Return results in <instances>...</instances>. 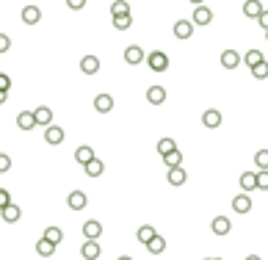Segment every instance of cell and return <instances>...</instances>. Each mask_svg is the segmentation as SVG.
I'll return each instance as SVG.
<instances>
[{"mask_svg": "<svg viewBox=\"0 0 268 260\" xmlns=\"http://www.w3.org/2000/svg\"><path fill=\"white\" fill-rule=\"evenodd\" d=\"M80 70L86 75H97L100 72V58L97 56H83L80 58Z\"/></svg>", "mask_w": 268, "mask_h": 260, "instance_id": "15", "label": "cell"}, {"mask_svg": "<svg viewBox=\"0 0 268 260\" xmlns=\"http://www.w3.org/2000/svg\"><path fill=\"white\" fill-rule=\"evenodd\" d=\"M191 23H194V25H210L213 23V11L208 9V6H196Z\"/></svg>", "mask_w": 268, "mask_h": 260, "instance_id": "3", "label": "cell"}, {"mask_svg": "<svg viewBox=\"0 0 268 260\" xmlns=\"http://www.w3.org/2000/svg\"><path fill=\"white\" fill-rule=\"evenodd\" d=\"M33 114H36V122H39L42 127H50V125H53V111H50L47 105H39Z\"/></svg>", "mask_w": 268, "mask_h": 260, "instance_id": "22", "label": "cell"}, {"mask_svg": "<svg viewBox=\"0 0 268 260\" xmlns=\"http://www.w3.org/2000/svg\"><path fill=\"white\" fill-rule=\"evenodd\" d=\"M232 210H235V213H249L252 210V197L249 194H238V197H232Z\"/></svg>", "mask_w": 268, "mask_h": 260, "instance_id": "5", "label": "cell"}, {"mask_svg": "<svg viewBox=\"0 0 268 260\" xmlns=\"http://www.w3.org/2000/svg\"><path fill=\"white\" fill-rule=\"evenodd\" d=\"M94 108H97L100 114H108L114 108V97L111 94H97V97H94Z\"/></svg>", "mask_w": 268, "mask_h": 260, "instance_id": "19", "label": "cell"}, {"mask_svg": "<svg viewBox=\"0 0 268 260\" xmlns=\"http://www.w3.org/2000/svg\"><path fill=\"white\" fill-rule=\"evenodd\" d=\"M80 255H83L86 260H97L102 255V249H100L97 241H83V246H80Z\"/></svg>", "mask_w": 268, "mask_h": 260, "instance_id": "12", "label": "cell"}, {"mask_svg": "<svg viewBox=\"0 0 268 260\" xmlns=\"http://www.w3.org/2000/svg\"><path fill=\"white\" fill-rule=\"evenodd\" d=\"M116 260H133V257H127V255H122V257H116Z\"/></svg>", "mask_w": 268, "mask_h": 260, "instance_id": "45", "label": "cell"}, {"mask_svg": "<svg viewBox=\"0 0 268 260\" xmlns=\"http://www.w3.org/2000/svg\"><path fill=\"white\" fill-rule=\"evenodd\" d=\"M39 19H42V11H39L36 6H25L23 9V23L25 25H36Z\"/></svg>", "mask_w": 268, "mask_h": 260, "instance_id": "18", "label": "cell"}, {"mask_svg": "<svg viewBox=\"0 0 268 260\" xmlns=\"http://www.w3.org/2000/svg\"><path fill=\"white\" fill-rule=\"evenodd\" d=\"M75 161H78V163H83V166H88V163H92L94 161V149L92 147H78V149H75Z\"/></svg>", "mask_w": 268, "mask_h": 260, "instance_id": "21", "label": "cell"}, {"mask_svg": "<svg viewBox=\"0 0 268 260\" xmlns=\"http://www.w3.org/2000/svg\"><path fill=\"white\" fill-rule=\"evenodd\" d=\"M188 180V172L180 166V169H169V186H183Z\"/></svg>", "mask_w": 268, "mask_h": 260, "instance_id": "23", "label": "cell"}, {"mask_svg": "<svg viewBox=\"0 0 268 260\" xmlns=\"http://www.w3.org/2000/svg\"><path fill=\"white\" fill-rule=\"evenodd\" d=\"M191 3H194V6H205V0H191Z\"/></svg>", "mask_w": 268, "mask_h": 260, "instance_id": "44", "label": "cell"}, {"mask_svg": "<svg viewBox=\"0 0 268 260\" xmlns=\"http://www.w3.org/2000/svg\"><path fill=\"white\" fill-rule=\"evenodd\" d=\"M210 227H213V232H216V235H230L232 222H230L227 216H216V219H213V224H210Z\"/></svg>", "mask_w": 268, "mask_h": 260, "instance_id": "11", "label": "cell"}, {"mask_svg": "<svg viewBox=\"0 0 268 260\" xmlns=\"http://www.w3.org/2000/svg\"><path fill=\"white\" fill-rule=\"evenodd\" d=\"M125 61H127L130 67H139L141 61H147V53H144L139 45H130L127 50H125Z\"/></svg>", "mask_w": 268, "mask_h": 260, "instance_id": "2", "label": "cell"}, {"mask_svg": "<svg viewBox=\"0 0 268 260\" xmlns=\"http://www.w3.org/2000/svg\"><path fill=\"white\" fill-rule=\"evenodd\" d=\"M265 42H268V31H265Z\"/></svg>", "mask_w": 268, "mask_h": 260, "instance_id": "46", "label": "cell"}, {"mask_svg": "<svg viewBox=\"0 0 268 260\" xmlns=\"http://www.w3.org/2000/svg\"><path fill=\"white\" fill-rule=\"evenodd\" d=\"M254 166H257V172L260 169H268V149H257L254 153Z\"/></svg>", "mask_w": 268, "mask_h": 260, "instance_id": "34", "label": "cell"}, {"mask_svg": "<svg viewBox=\"0 0 268 260\" xmlns=\"http://www.w3.org/2000/svg\"><path fill=\"white\" fill-rule=\"evenodd\" d=\"M252 75H254L257 80L268 78V61H263V64H257V67H254V70H252Z\"/></svg>", "mask_w": 268, "mask_h": 260, "instance_id": "35", "label": "cell"}, {"mask_svg": "<svg viewBox=\"0 0 268 260\" xmlns=\"http://www.w3.org/2000/svg\"><path fill=\"white\" fill-rule=\"evenodd\" d=\"M9 205H11V194H9V191H0V208H9Z\"/></svg>", "mask_w": 268, "mask_h": 260, "instance_id": "38", "label": "cell"}, {"mask_svg": "<svg viewBox=\"0 0 268 260\" xmlns=\"http://www.w3.org/2000/svg\"><path fill=\"white\" fill-rule=\"evenodd\" d=\"M44 238H47V241H53V244L58 246L61 241H64V232H61L58 227H47V230H44Z\"/></svg>", "mask_w": 268, "mask_h": 260, "instance_id": "33", "label": "cell"}, {"mask_svg": "<svg viewBox=\"0 0 268 260\" xmlns=\"http://www.w3.org/2000/svg\"><path fill=\"white\" fill-rule=\"evenodd\" d=\"M102 172H105V166H102V161H100V158H94V161L86 166V175H88V177H100Z\"/></svg>", "mask_w": 268, "mask_h": 260, "instance_id": "32", "label": "cell"}, {"mask_svg": "<svg viewBox=\"0 0 268 260\" xmlns=\"http://www.w3.org/2000/svg\"><path fill=\"white\" fill-rule=\"evenodd\" d=\"M155 235H158V232H155V227H152V224H144V227H139V232H136V238H139L141 244H149Z\"/></svg>", "mask_w": 268, "mask_h": 260, "instance_id": "25", "label": "cell"}, {"mask_svg": "<svg viewBox=\"0 0 268 260\" xmlns=\"http://www.w3.org/2000/svg\"><path fill=\"white\" fill-rule=\"evenodd\" d=\"M147 249H149V255H161V252L166 249V238H163V235H155L152 241L147 244Z\"/></svg>", "mask_w": 268, "mask_h": 260, "instance_id": "27", "label": "cell"}, {"mask_svg": "<svg viewBox=\"0 0 268 260\" xmlns=\"http://www.w3.org/2000/svg\"><path fill=\"white\" fill-rule=\"evenodd\" d=\"M174 149H177L174 139H161V141H158V153H161V158H163V155H169V153H174Z\"/></svg>", "mask_w": 268, "mask_h": 260, "instance_id": "30", "label": "cell"}, {"mask_svg": "<svg viewBox=\"0 0 268 260\" xmlns=\"http://www.w3.org/2000/svg\"><path fill=\"white\" fill-rule=\"evenodd\" d=\"M9 47H11V39L6 36V33H3V36H0V53H6V50H9Z\"/></svg>", "mask_w": 268, "mask_h": 260, "instance_id": "41", "label": "cell"}, {"mask_svg": "<svg viewBox=\"0 0 268 260\" xmlns=\"http://www.w3.org/2000/svg\"><path fill=\"white\" fill-rule=\"evenodd\" d=\"M36 252H39L42 257H53V255H56V244H53V241H47V238L42 235V238L36 241Z\"/></svg>", "mask_w": 268, "mask_h": 260, "instance_id": "20", "label": "cell"}, {"mask_svg": "<svg viewBox=\"0 0 268 260\" xmlns=\"http://www.w3.org/2000/svg\"><path fill=\"white\" fill-rule=\"evenodd\" d=\"M257 23H260V25H263V28H265V31H268V11H263V17H260V19H257Z\"/></svg>", "mask_w": 268, "mask_h": 260, "instance_id": "42", "label": "cell"}, {"mask_svg": "<svg viewBox=\"0 0 268 260\" xmlns=\"http://www.w3.org/2000/svg\"><path fill=\"white\" fill-rule=\"evenodd\" d=\"M147 102H152V105H163V102H166V89H163V86H149L147 89Z\"/></svg>", "mask_w": 268, "mask_h": 260, "instance_id": "9", "label": "cell"}, {"mask_svg": "<svg viewBox=\"0 0 268 260\" xmlns=\"http://www.w3.org/2000/svg\"><path fill=\"white\" fill-rule=\"evenodd\" d=\"M66 6H70L72 11H80V9L86 6V0H66Z\"/></svg>", "mask_w": 268, "mask_h": 260, "instance_id": "40", "label": "cell"}, {"mask_svg": "<svg viewBox=\"0 0 268 260\" xmlns=\"http://www.w3.org/2000/svg\"><path fill=\"white\" fill-rule=\"evenodd\" d=\"M246 260H263V257H260V255H249V257H246Z\"/></svg>", "mask_w": 268, "mask_h": 260, "instance_id": "43", "label": "cell"}, {"mask_svg": "<svg viewBox=\"0 0 268 260\" xmlns=\"http://www.w3.org/2000/svg\"><path fill=\"white\" fill-rule=\"evenodd\" d=\"M9 89H11V78H9V75H0V92H9Z\"/></svg>", "mask_w": 268, "mask_h": 260, "instance_id": "37", "label": "cell"}, {"mask_svg": "<svg viewBox=\"0 0 268 260\" xmlns=\"http://www.w3.org/2000/svg\"><path fill=\"white\" fill-rule=\"evenodd\" d=\"M44 141L50 147H58L61 141H64V130H61L58 125H50V127H44Z\"/></svg>", "mask_w": 268, "mask_h": 260, "instance_id": "6", "label": "cell"}, {"mask_svg": "<svg viewBox=\"0 0 268 260\" xmlns=\"http://www.w3.org/2000/svg\"><path fill=\"white\" fill-rule=\"evenodd\" d=\"M163 163H166L169 169H180L183 166V153H180V149H174V153L163 155Z\"/></svg>", "mask_w": 268, "mask_h": 260, "instance_id": "26", "label": "cell"}, {"mask_svg": "<svg viewBox=\"0 0 268 260\" xmlns=\"http://www.w3.org/2000/svg\"><path fill=\"white\" fill-rule=\"evenodd\" d=\"M122 14H130V3L127 0H114L111 3V17H122Z\"/></svg>", "mask_w": 268, "mask_h": 260, "instance_id": "28", "label": "cell"}, {"mask_svg": "<svg viewBox=\"0 0 268 260\" xmlns=\"http://www.w3.org/2000/svg\"><path fill=\"white\" fill-rule=\"evenodd\" d=\"M83 235H86V241H97V238L102 235V224L94 222V219H92V222H86L83 224Z\"/></svg>", "mask_w": 268, "mask_h": 260, "instance_id": "14", "label": "cell"}, {"mask_svg": "<svg viewBox=\"0 0 268 260\" xmlns=\"http://www.w3.org/2000/svg\"><path fill=\"white\" fill-rule=\"evenodd\" d=\"M202 125L210 127V130H216L218 125H221V111H216V108H208V111L202 114Z\"/></svg>", "mask_w": 268, "mask_h": 260, "instance_id": "10", "label": "cell"}, {"mask_svg": "<svg viewBox=\"0 0 268 260\" xmlns=\"http://www.w3.org/2000/svg\"><path fill=\"white\" fill-rule=\"evenodd\" d=\"M216 260H218V257H216Z\"/></svg>", "mask_w": 268, "mask_h": 260, "instance_id": "48", "label": "cell"}, {"mask_svg": "<svg viewBox=\"0 0 268 260\" xmlns=\"http://www.w3.org/2000/svg\"><path fill=\"white\" fill-rule=\"evenodd\" d=\"M147 64H149V70H152V72H166L169 70V56H166V53H161V50H152L147 56Z\"/></svg>", "mask_w": 268, "mask_h": 260, "instance_id": "1", "label": "cell"}, {"mask_svg": "<svg viewBox=\"0 0 268 260\" xmlns=\"http://www.w3.org/2000/svg\"><path fill=\"white\" fill-rule=\"evenodd\" d=\"M3 222H9V224L19 222V208H17V205H9V208H3Z\"/></svg>", "mask_w": 268, "mask_h": 260, "instance_id": "31", "label": "cell"}, {"mask_svg": "<svg viewBox=\"0 0 268 260\" xmlns=\"http://www.w3.org/2000/svg\"><path fill=\"white\" fill-rule=\"evenodd\" d=\"M257 188L268 191V169H260V172H257Z\"/></svg>", "mask_w": 268, "mask_h": 260, "instance_id": "36", "label": "cell"}, {"mask_svg": "<svg viewBox=\"0 0 268 260\" xmlns=\"http://www.w3.org/2000/svg\"><path fill=\"white\" fill-rule=\"evenodd\" d=\"M111 23H114V28L116 31H127L130 25H133V14H122V17H111Z\"/></svg>", "mask_w": 268, "mask_h": 260, "instance_id": "29", "label": "cell"}, {"mask_svg": "<svg viewBox=\"0 0 268 260\" xmlns=\"http://www.w3.org/2000/svg\"><path fill=\"white\" fill-rule=\"evenodd\" d=\"M11 169V158L9 155H0V172H9Z\"/></svg>", "mask_w": 268, "mask_h": 260, "instance_id": "39", "label": "cell"}, {"mask_svg": "<svg viewBox=\"0 0 268 260\" xmlns=\"http://www.w3.org/2000/svg\"><path fill=\"white\" fill-rule=\"evenodd\" d=\"M263 3H260V0H246V3H243V14L246 17H249V19H260V17H263Z\"/></svg>", "mask_w": 268, "mask_h": 260, "instance_id": "8", "label": "cell"}, {"mask_svg": "<svg viewBox=\"0 0 268 260\" xmlns=\"http://www.w3.org/2000/svg\"><path fill=\"white\" fill-rule=\"evenodd\" d=\"M86 202H88V200H86L83 191H72V194L66 197V205H70V210H83Z\"/></svg>", "mask_w": 268, "mask_h": 260, "instance_id": "13", "label": "cell"}, {"mask_svg": "<svg viewBox=\"0 0 268 260\" xmlns=\"http://www.w3.org/2000/svg\"><path fill=\"white\" fill-rule=\"evenodd\" d=\"M39 122H36V114L33 111H23V114H17V127L19 130H33Z\"/></svg>", "mask_w": 268, "mask_h": 260, "instance_id": "7", "label": "cell"}, {"mask_svg": "<svg viewBox=\"0 0 268 260\" xmlns=\"http://www.w3.org/2000/svg\"><path fill=\"white\" fill-rule=\"evenodd\" d=\"M174 36L177 39H191L194 36V23H191V19H177L174 23Z\"/></svg>", "mask_w": 268, "mask_h": 260, "instance_id": "4", "label": "cell"}, {"mask_svg": "<svg viewBox=\"0 0 268 260\" xmlns=\"http://www.w3.org/2000/svg\"><path fill=\"white\" fill-rule=\"evenodd\" d=\"M240 61H243V58H240L235 50H224L221 53V67H224V70H235Z\"/></svg>", "mask_w": 268, "mask_h": 260, "instance_id": "17", "label": "cell"}, {"mask_svg": "<svg viewBox=\"0 0 268 260\" xmlns=\"http://www.w3.org/2000/svg\"><path fill=\"white\" fill-rule=\"evenodd\" d=\"M257 188V172H243L240 175V191L243 194H249V191Z\"/></svg>", "mask_w": 268, "mask_h": 260, "instance_id": "16", "label": "cell"}, {"mask_svg": "<svg viewBox=\"0 0 268 260\" xmlns=\"http://www.w3.org/2000/svg\"><path fill=\"white\" fill-rule=\"evenodd\" d=\"M263 61H265V56H263L260 50H249V53L243 56V64L249 67V70H254V67H257V64H263Z\"/></svg>", "mask_w": 268, "mask_h": 260, "instance_id": "24", "label": "cell"}, {"mask_svg": "<svg viewBox=\"0 0 268 260\" xmlns=\"http://www.w3.org/2000/svg\"><path fill=\"white\" fill-rule=\"evenodd\" d=\"M205 260H216V257H205Z\"/></svg>", "mask_w": 268, "mask_h": 260, "instance_id": "47", "label": "cell"}]
</instances>
